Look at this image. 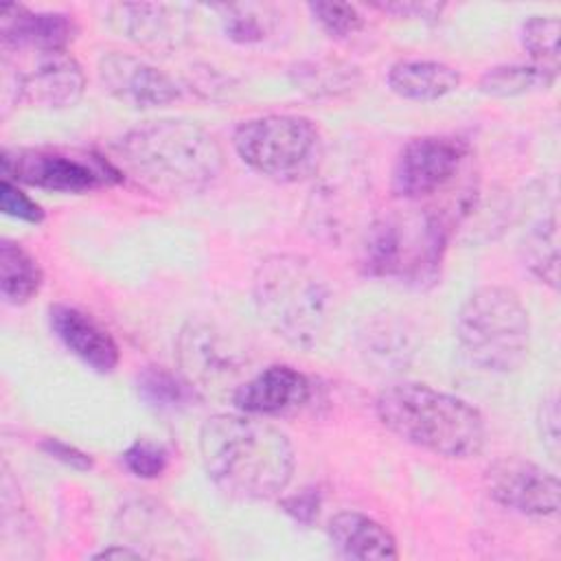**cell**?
Instances as JSON below:
<instances>
[{
	"instance_id": "cell-1",
	"label": "cell",
	"mask_w": 561,
	"mask_h": 561,
	"mask_svg": "<svg viewBox=\"0 0 561 561\" xmlns=\"http://www.w3.org/2000/svg\"><path fill=\"white\" fill-rule=\"evenodd\" d=\"M199 454L206 476L230 497L270 500L294 473L287 436L254 414H215L202 423Z\"/></svg>"
},
{
	"instance_id": "cell-2",
	"label": "cell",
	"mask_w": 561,
	"mask_h": 561,
	"mask_svg": "<svg viewBox=\"0 0 561 561\" xmlns=\"http://www.w3.org/2000/svg\"><path fill=\"white\" fill-rule=\"evenodd\" d=\"M125 167L147 186L164 193H197L224 169V151L191 121H149L118 140Z\"/></svg>"
},
{
	"instance_id": "cell-3",
	"label": "cell",
	"mask_w": 561,
	"mask_h": 561,
	"mask_svg": "<svg viewBox=\"0 0 561 561\" xmlns=\"http://www.w3.org/2000/svg\"><path fill=\"white\" fill-rule=\"evenodd\" d=\"M375 412L386 430L443 458L478 456L486 440L484 419L469 401L425 383L388 386Z\"/></svg>"
},
{
	"instance_id": "cell-4",
	"label": "cell",
	"mask_w": 561,
	"mask_h": 561,
	"mask_svg": "<svg viewBox=\"0 0 561 561\" xmlns=\"http://www.w3.org/2000/svg\"><path fill=\"white\" fill-rule=\"evenodd\" d=\"M252 296L265 327L291 346H313L327 327L329 283L302 254L285 252L263 259L254 272Z\"/></svg>"
},
{
	"instance_id": "cell-5",
	"label": "cell",
	"mask_w": 561,
	"mask_h": 561,
	"mask_svg": "<svg viewBox=\"0 0 561 561\" xmlns=\"http://www.w3.org/2000/svg\"><path fill=\"white\" fill-rule=\"evenodd\" d=\"M454 331L465 362L484 373L517 370L530 348L528 309L504 285L471 291L458 309Z\"/></svg>"
},
{
	"instance_id": "cell-6",
	"label": "cell",
	"mask_w": 561,
	"mask_h": 561,
	"mask_svg": "<svg viewBox=\"0 0 561 561\" xmlns=\"http://www.w3.org/2000/svg\"><path fill=\"white\" fill-rule=\"evenodd\" d=\"M445 243L447 226L440 215L392 213L368 224L359 263L368 276L421 285L436 278Z\"/></svg>"
},
{
	"instance_id": "cell-7",
	"label": "cell",
	"mask_w": 561,
	"mask_h": 561,
	"mask_svg": "<svg viewBox=\"0 0 561 561\" xmlns=\"http://www.w3.org/2000/svg\"><path fill=\"white\" fill-rule=\"evenodd\" d=\"M232 147L252 171L285 184L313 178L324 160L320 129L313 121L294 114L243 121L234 129Z\"/></svg>"
},
{
	"instance_id": "cell-8",
	"label": "cell",
	"mask_w": 561,
	"mask_h": 561,
	"mask_svg": "<svg viewBox=\"0 0 561 561\" xmlns=\"http://www.w3.org/2000/svg\"><path fill=\"white\" fill-rule=\"evenodd\" d=\"M2 173L7 180L13 178L55 193H88L116 180V171L107 162L59 149L4 151Z\"/></svg>"
},
{
	"instance_id": "cell-9",
	"label": "cell",
	"mask_w": 561,
	"mask_h": 561,
	"mask_svg": "<svg viewBox=\"0 0 561 561\" xmlns=\"http://www.w3.org/2000/svg\"><path fill=\"white\" fill-rule=\"evenodd\" d=\"M469 156L458 136H421L405 142L392 169V191L403 199H423L445 188Z\"/></svg>"
},
{
	"instance_id": "cell-10",
	"label": "cell",
	"mask_w": 561,
	"mask_h": 561,
	"mask_svg": "<svg viewBox=\"0 0 561 561\" xmlns=\"http://www.w3.org/2000/svg\"><path fill=\"white\" fill-rule=\"evenodd\" d=\"M26 55L11 72L13 99L33 107H70L83 96L85 77L77 59L66 50H4Z\"/></svg>"
},
{
	"instance_id": "cell-11",
	"label": "cell",
	"mask_w": 561,
	"mask_h": 561,
	"mask_svg": "<svg viewBox=\"0 0 561 561\" xmlns=\"http://www.w3.org/2000/svg\"><path fill=\"white\" fill-rule=\"evenodd\" d=\"M484 480L489 495L504 508L530 517H548L559 511V478L530 460L500 458L486 469Z\"/></svg>"
},
{
	"instance_id": "cell-12",
	"label": "cell",
	"mask_w": 561,
	"mask_h": 561,
	"mask_svg": "<svg viewBox=\"0 0 561 561\" xmlns=\"http://www.w3.org/2000/svg\"><path fill=\"white\" fill-rule=\"evenodd\" d=\"M99 79L107 94L136 110L162 107L180 96L171 77L127 53H105L99 59Z\"/></svg>"
},
{
	"instance_id": "cell-13",
	"label": "cell",
	"mask_w": 561,
	"mask_h": 561,
	"mask_svg": "<svg viewBox=\"0 0 561 561\" xmlns=\"http://www.w3.org/2000/svg\"><path fill=\"white\" fill-rule=\"evenodd\" d=\"M311 394L309 379L287 366L274 364L245 379L232 392V403L239 412L254 416H276L298 410Z\"/></svg>"
},
{
	"instance_id": "cell-14",
	"label": "cell",
	"mask_w": 561,
	"mask_h": 561,
	"mask_svg": "<svg viewBox=\"0 0 561 561\" xmlns=\"http://www.w3.org/2000/svg\"><path fill=\"white\" fill-rule=\"evenodd\" d=\"M48 320L61 344L85 366L101 375L116 368L121 355L114 337L88 313L70 305H53Z\"/></svg>"
},
{
	"instance_id": "cell-15",
	"label": "cell",
	"mask_w": 561,
	"mask_h": 561,
	"mask_svg": "<svg viewBox=\"0 0 561 561\" xmlns=\"http://www.w3.org/2000/svg\"><path fill=\"white\" fill-rule=\"evenodd\" d=\"M0 37L2 50H66L75 37V22L64 13L4 4L0 11Z\"/></svg>"
},
{
	"instance_id": "cell-16",
	"label": "cell",
	"mask_w": 561,
	"mask_h": 561,
	"mask_svg": "<svg viewBox=\"0 0 561 561\" xmlns=\"http://www.w3.org/2000/svg\"><path fill=\"white\" fill-rule=\"evenodd\" d=\"M178 359L184 377L195 383H215L239 373L237 353L206 324H188L178 337Z\"/></svg>"
},
{
	"instance_id": "cell-17",
	"label": "cell",
	"mask_w": 561,
	"mask_h": 561,
	"mask_svg": "<svg viewBox=\"0 0 561 561\" xmlns=\"http://www.w3.org/2000/svg\"><path fill=\"white\" fill-rule=\"evenodd\" d=\"M329 541L344 559H397V541L392 533L379 524L377 519L357 513V511H342L331 517L329 526Z\"/></svg>"
},
{
	"instance_id": "cell-18",
	"label": "cell",
	"mask_w": 561,
	"mask_h": 561,
	"mask_svg": "<svg viewBox=\"0 0 561 561\" xmlns=\"http://www.w3.org/2000/svg\"><path fill=\"white\" fill-rule=\"evenodd\" d=\"M388 85L410 101H436L460 85V72L443 61L403 59L388 70Z\"/></svg>"
},
{
	"instance_id": "cell-19",
	"label": "cell",
	"mask_w": 561,
	"mask_h": 561,
	"mask_svg": "<svg viewBox=\"0 0 561 561\" xmlns=\"http://www.w3.org/2000/svg\"><path fill=\"white\" fill-rule=\"evenodd\" d=\"M121 31L142 46L167 48L184 37V18L169 4H123L118 7Z\"/></svg>"
},
{
	"instance_id": "cell-20",
	"label": "cell",
	"mask_w": 561,
	"mask_h": 561,
	"mask_svg": "<svg viewBox=\"0 0 561 561\" xmlns=\"http://www.w3.org/2000/svg\"><path fill=\"white\" fill-rule=\"evenodd\" d=\"M522 259L524 265L548 287L557 289L559 285V230L557 213L539 217L533 221L522 237Z\"/></svg>"
},
{
	"instance_id": "cell-21",
	"label": "cell",
	"mask_w": 561,
	"mask_h": 561,
	"mask_svg": "<svg viewBox=\"0 0 561 561\" xmlns=\"http://www.w3.org/2000/svg\"><path fill=\"white\" fill-rule=\"evenodd\" d=\"M37 259L20 243L4 239L0 243V294L9 305L28 302L42 287Z\"/></svg>"
},
{
	"instance_id": "cell-22",
	"label": "cell",
	"mask_w": 561,
	"mask_h": 561,
	"mask_svg": "<svg viewBox=\"0 0 561 561\" xmlns=\"http://www.w3.org/2000/svg\"><path fill=\"white\" fill-rule=\"evenodd\" d=\"M136 390L142 401L156 410H184L199 399L197 388L182 375L164 366H147L136 377Z\"/></svg>"
},
{
	"instance_id": "cell-23",
	"label": "cell",
	"mask_w": 561,
	"mask_h": 561,
	"mask_svg": "<svg viewBox=\"0 0 561 561\" xmlns=\"http://www.w3.org/2000/svg\"><path fill=\"white\" fill-rule=\"evenodd\" d=\"M557 70L537 64H504L489 68L480 79V90L489 96H519L546 90L554 83Z\"/></svg>"
},
{
	"instance_id": "cell-24",
	"label": "cell",
	"mask_w": 561,
	"mask_h": 561,
	"mask_svg": "<svg viewBox=\"0 0 561 561\" xmlns=\"http://www.w3.org/2000/svg\"><path fill=\"white\" fill-rule=\"evenodd\" d=\"M522 46L533 64L559 70V20L554 15H533L522 24Z\"/></svg>"
},
{
	"instance_id": "cell-25",
	"label": "cell",
	"mask_w": 561,
	"mask_h": 561,
	"mask_svg": "<svg viewBox=\"0 0 561 561\" xmlns=\"http://www.w3.org/2000/svg\"><path fill=\"white\" fill-rule=\"evenodd\" d=\"M296 83L311 94H333L353 85L355 68L344 64H305L294 70Z\"/></svg>"
},
{
	"instance_id": "cell-26",
	"label": "cell",
	"mask_w": 561,
	"mask_h": 561,
	"mask_svg": "<svg viewBox=\"0 0 561 561\" xmlns=\"http://www.w3.org/2000/svg\"><path fill=\"white\" fill-rule=\"evenodd\" d=\"M224 31L237 44H259L267 37L272 20L261 15L259 7L252 4H230L224 7Z\"/></svg>"
},
{
	"instance_id": "cell-27",
	"label": "cell",
	"mask_w": 561,
	"mask_h": 561,
	"mask_svg": "<svg viewBox=\"0 0 561 561\" xmlns=\"http://www.w3.org/2000/svg\"><path fill=\"white\" fill-rule=\"evenodd\" d=\"M313 20L320 24V28L335 39H344L355 35L364 26V18L357 11V7L348 2H309L307 4Z\"/></svg>"
},
{
	"instance_id": "cell-28",
	"label": "cell",
	"mask_w": 561,
	"mask_h": 561,
	"mask_svg": "<svg viewBox=\"0 0 561 561\" xmlns=\"http://www.w3.org/2000/svg\"><path fill=\"white\" fill-rule=\"evenodd\" d=\"M125 467L145 480L162 476L169 465V451L160 443L153 440H136L123 451Z\"/></svg>"
},
{
	"instance_id": "cell-29",
	"label": "cell",
	"mask_w": 561,
	"mask_h": 561,
	"mask_svg": "<svg viewBox=\"0 0 561 561\" xmlns=\"http://www.w3.org/2000/svg\"><path fill=\"white\" fill-rule=\"evenodd\" d=\"M0 208L4 215L28 221V224H39L44 219L42 206L33 202L22 188H18V184H13L7 178H2V184H0Z\"/></svg>"
},
{
	"instance_id": "cell-30",
	"label": "cell",
	"mask_w": 561,
	"mask_h": 561,
	"mask_svg": "<svg viewBox=\"0 0 561 561\" xmlns=\"http://www.w3.org/2000/svg\"><path fill=\"white\" fill-rule=\"evenodd\" d=\"M537 430L541 436L543 447L552 454V458L559 456V401L554 394L546 397L537 408Z\"/></svg>"
},
{
	"instance_id": "cell-31",
	"label": "cell",
	"mask_w": 561,
	"mask_h": 561,
	"mask_svg": "<svg viewBox=\"0 0 561 561\" xmlns=\"http://www.w3.org/2000/svg\"><path fill=\"white\" fill-rule=\"evenodd\" d=\"M285 513H289L300 524H311L320 511V493L316 489H302L296 495L283 500Z\"/></svg>"
},
{
	"instance_id": "cell-32",
	"label": "cell",
	"mask_w": 561,
	"mask_h": 561,
	"mask_svg": "<svg viewBox=\"0 0 561 561\" xmlns=\"http://www.w3.org/2000/svg\"><path fill=\"white\" fill-rule=\"evenodd\" d=\"M39 447H42L48 456H53L55 460H61L64 465H68V467H72V469H77V471H88V469H92V458H90L85 451H81V449H77L75 445H68V443H64V440H59V438H44V440L39 443Z\"/></svg>"
},
{
	"instance_id": "cell-33",
	"label": "cell",
	"mask_w": 561,
	"mask_h": 561,
	"mask_svg": "<svg viewBox=\"0 0 561 561\" xmlns=\"http://www.w3.org/2000/svg\"><path fill=\"white\" fill-rule=\"evenodd\" d=\"M373 7L399 18H421V20H436L445 9V4H438V2H373Z\"/></svg>"
},
{
	"instance_id": "cell-34",
	"label": "cell",
	"mask_w": 561,
	"mask_h": 561,
	"mask_svg": "<svg viewBox=\"0 0 561 561\" xmlns=\"http://www.w3.org/2000/svg\"><path fill=\"white\" fill-rule=\"evenodd\" d=\"M142 557H149V554L127 548V546H112V548H105L94 554V559H142Z\"/></svg>"
}]
</instances>
